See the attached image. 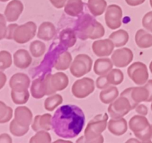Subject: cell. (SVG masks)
Masks as SVG:
<instances>
[{
    "label": "cell",
    "mask_w": 152,
    "mask_h": 143,
    "mask_svg": "<svg viewBox=\"0 0 152 143\" xmlns=\"http://www.w3.org/2000/svg\"><path fill=\"white\" fill-rule=\"evenodd\" d=\"M85 124L83 111L75 105L59 107L52 118V129L62 138H74L80 134Z\"/></svg>",
    "instance_id": "1"
},
{
    "label": "cell",
    "mask_w": 152,
    "mask_h": 143,
    "mask_svg": "<svg viewBox=\"0 0 152 143\" xmlns=\"http://www.w3.org/2000/svg\"><path fill=\"white\" fill-rule=\"evenodd\" d=\"M76 34L83 40H96L105 35L103 25L98 22L93 16L88 13H82L79 16L75 26Z\"/></svg>",
    "instance_id": "2"
},
{
    "label": "cell",
    "mask_w": 152,
    "mask_h": 143,
    "mask_svg": "<svg viewBox=\"0 0 152 143\" xmlns=\"http://www.w3.org/2000/svg\"><path fill=\"white\" fill-rule=\"evenodd\" d=\"M108 115L98 114L88 123L84 130V136L77 140L78 143H102L104 142L102 132L108 127Z\"/></svg>",
    "instance_id": "3"
},
{
    "label": "cell",
    "mask_w": 152,
    "mask_h": 143,
    "mask_svg": "<svg viewBox=\"0 0 152 143\" xmlns=\"http://www.w3.org/2000/svg\"><path fill=\"white\" fill-rule=\"evenodd\" d=\"M46 95H50L58 91L66 89L69 83L68 77L65 73L58 72L54 74H48L43 78Z\"/></svg>",
    "instance_id": "4"
},
{
    "label": "cell",
    "mask_w": 152,
    "mask_h": 143,
    "mask_svg": "<svg viewBox=\"0 0 152 143\" xmlns=\"http://www.w3.org/2000/svg\"><path fill=\"white\" fill-rule=\"evenodd\" d=\"M93 60L91 57L86 54H80L73 60L70 66L71 74L76 77H81L86 75L91 70Z\"/></svg>",
    "instance_id": "5"
},
{
    "label": "cell",
    "mask_w": 152,
    "mask_h": 143,
    "mask_svg": "<svg viewBox=\"0 0 152 143\" xmlns=\"http://www.w3.org/2000/svg\"><path fill=\"white\" fill-rule=\"evenodd\" d=\"M132 110L134 109L129 98L120 95L113 102L109 104L108 112L111 118L117 119L124 117Z\"/></svg>",
    "instance_id": "6"
},
{
    "label": "cell",
    "mask_w": 152,
    "mask_h": 143,
    "mask_svg": "<svg viewBox=\"0 0 152 143\" xmlns=\"http://www.w3.org/2000/svg\"><path fill=\"white\" fill-rule=\"evenodd\" d=\"M128 75L134 83L139 86H143L148 80L149 74L146 65L142 62H134L129 66L127 69Z\"/></svg>",
    "instance_id": "7"
},
{
    "label": "cell",
    "mask_w": 152,
    "mask_h": 143,
    "mask_svg": "<svg viewBox=\"0 0 152 143\" xmlns=\"http://www.w3.org/2000/svg\"><path fill=\"white\" fill-rule=\"evenodd\" d=\"M37 30V25L32 21L18 25L13 34V40L19 44L28 43L35 37Z\"/></svg>",
    "instance_id": "8"
},
{
    "label": "cell",
    "mask_w": 152,
    "mask_h": 143,
    "mask_svg": "<svg viewBox=\"0 0 152 143\" xmlns=\"http://www.w3.org/2000/svg\"><path fill=\"white\" fill-rule=\"evenodd\" d=\"M95 89L94 81L90 77H83L76 80L71 88L73 95L77 98H85L93 93Z\"/></svg>",
    "instance_id": "9"
},
{
    "label": "cell",
    "mask_w": 152,
    "mask_h": 143,
    "mask_svg": "<svg viewBox=\"0 0 152 143\" xmlns=\"http://www.w3.org/2000/svg\"><path fill=\"white\" fill-rule=\"evenodd\" d=\"M123 10L117 4H110L105 11V22L106 25L112 30L118 29L122 25Z\"/></svg>",
    "instance_id": "10"
},
{
    "label": "cell",
    "mask_w": 152,
    "mask_h": 143,
    "mask_svg": "<svg viewBox=\"0 0 152 143\" xmlns=\"http://www.w3.org/2000/svg\"><path fill=\"white\" fill-rule=\"evenodd\" d=\"M127 97L132 103L133 109H135L138 104L143 101H148L149 97V92L144 86H136V87L127 88L120 94Z\"/></svg>",
    "instance_id": "11"
},
{
    "label": "cell",
    "mask_w": 152,
    "mask_h": 143,
    "mask_svg": "<svg viewBox=\"0 0 152 143\" xmlns=\"http://www.w3.org/2000/svg\"><path fill=\"white\" fill-rule=\"evenodd\" d=\"M133 52L129 48H120L114 51L111 55V60L114 66L118 68H124L132 62Z\"/></svg>",
    "instance_id": "12"
},
{
    "label": "cell",
    "mask_w": 152,
    "mask_h": 143,
    "mask_svg": "<svg viewBox=\"0 0 152 143\" xmlns=\"http://www.w3.org/2000/svg\"><path fill=\"white\" fill-rule=\"evenodd\" d=\"M112 40L108 39L99 40L92 43V51L98 57H108L112 54L114 49Z\"/></svg>",
    "instance_id": "13"
},
{
    "label": "cell",
    "mask_w": 152,
    "mask_h": 143,
    "mask_svg": "<svg viewBox=\"0 0 152 143\" xmlns=\"http://www.w3.org/2000/svg\"><path fill=\"white\" fill-rule=\"evenodd\" d=\"M31 80L25 73H16L10 77L9 80V86L15 91H25L28 89Z\"/></svg>",
    "instance_id": "14"
},
{
    "label": "cell",
    "mask_w": 152,
    "mask_h": 143,
    "mask_svg": "<svg viewBox=\"0 0 152 143\" xmlns=\"http://www.w3.org/2000/svg\"><path fill=\"white\" fill-rule=\"evenodd\" d=\"M14 120L19 125L29 128L33 122V113L28 107L20 106L15 109Z\"/></svg>",
    "instance_id": "15"
},
{
    "label": "cell",
    "mask_w": 152,
    "mask_h": 143,
    "mask_svg": "<svg viewBox=\"0 0 152 143\" xmlns=\"http://www.w3.org/2000/svg\"><path fill=\"white\" fill-rule=\"evenodd\" d=\"M52 118L50 113H45L42 115H37L33 119L31 128L33 130L38 132L40 130L49 131L52 129Z\"/></svg>",
    "instance_id": "16"
},
{
    "label": "cell",
    "mask_w": 152,
    "mask_h": 143,
    "mask_svg": "<svg viewBox=\"0 0 152 143\" xmlns=\"http://www.w3.org/2000/svg\"><path fill=\"white\" fill-rule=\"evenodd\" d=\"M24 5L19 0H13L6 7L4 16L7 22H13L19 19L21 13L23 12Z\"/></svg>",
    "instance_id": "17"
},
{
    "label": "cell",
    "mask_w": 152,
    "mask_h": 143,
    "mask_svg": "<svg viewBox=\"0 0 152 143\" xmlns=\"http://www.w3.org/2000/svg\"><path fill=\"white\" fill-rule=\"evenodd\" d=\"M108 129L113 135L120 136L123 135L128 130L127 121L124 118H117V119H110L108 122Z\"/></svg>",
    "instance_id": "18"
},
{
    "label": "cell",
    "mask_w": 152,
    "mask_h": 143,
    "mask_svg": "<svg viewBox=\"0 0 152 143\" xmlns=\"http://www.w3.org/2000/svg\"><path fill=\"white\" fill-rule=\"evenodd\" d=\"M32 63V57L25 49H19L13 54V63L17 68L27 69Z\"/></svg>",
    "instance_id": "19"
},
{
    "label": "cell",
    "mask_w": 152,
    "mask_h": 143,
    "mask_svg": "<svg viewBox=\"0 0 152 143\" xmlns=\"http://www.w3.org/2000/svg\"><path fill=\"white\" fill-rule=\"evenodd\" d=\"M150 123L147 118L142 115H135L131 118L129 123V127L134 134L138 133L150 126Z\"/></svg>",
    "instance_id": "20"
},
{
    "label": "cell",
    "mask_w": 152,
    "mask_h": 143,
    "mask_svg": "<svg viewBox=\"0 0 152 143\" xmlns=\"http://www.w3.org/2000/svg\"><path fill=\"white\" fill-rule=\"evenodd\" d=\"M56 34V27L50 22H43L37 31V37L44 41H50Z\"/></svg>",
    "instance_id": "21"
},
{
    "label": "cell",
    "mask_w": 152,
    "mask_h": 143,
    "mask_svg": "<svg viewBox=\"0 0 152 143\" xmlns=\"http://www.w3.org/2000/svg\"><path fill=\"white\" fill-rule=\"evenodd\" d=\"M84 3L83 0H66L64 11L68 16H79L83 13Z\"/></svg>",
    "instance_id": "22"
},
{
    "label": "cell",
    "mask_w": 152,
    "mask_h": 143,
    "mask_svg": "<svg viewBox=\"0 0 152 143\" xmlns=\"http://www.w3.org/2000/svg\"><path fill=\"white\" fill-rule=\"evenodd\" d=\"M114 66L111 59L108 57L98 58L96 60L94 65V72L97 75H105L107 74Z\"/></svg>",
    "instance_id": "23"
},
{
    "label": "cell",
    "mask_w": 152,
    "mask_h": 143,
    "mask_svg": "<svg viewBox=\"0 0 152 143\" xmlns=\"http://www.w3.org/2000/svg\"><path fill=\"white\" fill-rule=\"evenodd\" d=\"M135 43L140 49L152 47V34L144 29H139L135 34Z\"/></svg>",
    "instance_id": "24"
},
{
    "label": "cell",
    "mask_w": 152,
    "mask_h": 143,
    "mask_svg": "<svg viewBox=\"0 0 152 143\" xmlns=\"http://www.w3.org/2000/svg\"><path fill=\"white\" fill-rule=\"evenodd\" d=\"M77 34L74 30L65 28L62 30L59 34V41L65 47L71 48L75 45L77 42Z\"/></svg>",
    "instance_id": "25"
},
{
    "label": "cell",
    "mask_w": 152,
    "mask_h": 143,
    "mask_svg": "<svg viewBox=\"0 0 152 143\" xmlns=\"http://www.w3.org/2000/svg\"><path fill=\"white\" fill-rule=\"evenodd\" d=\"M87 6L89 11L94 16H99L103 14L108 7L105 0H88Z\"/></svg>",
    "instance_id": "26"
},
{
    "label": "cell",
    "mask_w": 152,
    "mask_h": 143,
    "mask_svg": "<svg viewBox=\"0 0 152 143\" xmlns=\"http://www.w3.org/2000/svg\"><path fill=\"white\" fill-rule=\"evenodd\" d=\"M109 39L112 40L115 47L120 48L127 44L129 40V35L126 30L120 29L111 33L109 35Z\"/></svg>",
    "instance_id": "27"
},
{
    "label": "cell",
    "mask_w": 152,
    "mask_h": 143,
    "mask_svg": "<svg viewBox=\"0 0 152 143\" xmlns=\"http://www.w3.org/2000/svg\"><path fill=\"white\" fill-rule=\"evenodd\" d=\"M119 97V90L115 86H108L106 89H102L99 93V99L103 104H109Z\"/></svg>",
    "instance_id": "28"
},
{
    "label": "cell",
    "mask_w": 152,
    "mask_h": 143,
    "mask_svg": "<svg viewBox=\"0 0 152 143\" xmlns=\"http://www.w3.org/2000/svg\"><path fill=\"white\" fill-rule=\"evenodd\" d=\"M73 61L72 55L70 52H64L59 55L54 63L53 67L58 71H64L70 68Z\"/></svg>",
    "instance_id": "29"
},
{
    "label": "cell",
    "mask_w": 152,
    "mask_h": 143,
    "mask_svg": "<svg viewBox=\"0 0 152 143\" xmlns=\"http://www.w3.org/2000/svg\"><path fill=\"white\" fill-rule=\"evenodd\" d=\"M31 94L36 99H40L46 95L43 79L37 78L33 80L31 86Z\"/></svg>",
    "instance_id": "30"
},
{
    "label": "cell",
    "mask_w": 152,
    "mask_h": 143,
    "mask_svg": "<svg viewBox=\"0 0 152 143\" xmlns=\"http://www.w3.org/2000/svg\"><path fill=\"white\" fill-rule=\"evenodd\" d=\"M63 102V98L59 94H52L49 95L44 102V107L47 111L51 112L54 110L56 107H59Z\"/></svg>",
    "instance_id": "31"
},
{
    "label": "cell",
    "mask_w": 152,
    "mask_h": 143,
    "mask_svg": "<svg viewBox=\"0 0 152 143\" xmlns=\"http://www.w3.org/2000/svg\"><path fill=\"white\" fill-rule=\"evenodd\" d=\"M107 77L110 84L113 86H117L123 83L124 80V74L123 72L119 69H112L107 74Z\"/></svg>",
    "instance_id": "32"
},
{
    "label": "cell",
    "mask_w": 152,
    "mask_h": 143,
    "mask_svg": "<svg viewBox=\"0 0 152 143\" xmlns=\"http://www.w3.org/2000/svg\"><path fill=\"white\" fill-rule=\"evenodd\" d=\"M46 51V46L40 40H34L30 45V52L31 55L36 58L40 57L45 54Z\"/></svg>",
    "instance_id": "33"
},
{
    "label": "cell",
    "mask_w": 152,
    "mask_h": 143,
    "mask_svg": "<svg viewBox=\"0 0 152 143\" xmlns=\"http://www.w3.org/2000/svg\"><path fill=\"white\" fill-rule=\"evenodd\" d=\"M12 101L16 104H25L29 99L30 94L28 89L25 91H15L11 89L10 92Z\"/></svg>",
    "instance_id": "34"
},
{
    "label": "cell",
    "mask_w": 152,
    "mask_h": 143,
    "mask_svg": "<svg viewBox=\"0 0 152 143\" xmlns=\"http://www.w3.org/2000/svg\"><path fill=\"white\" fill-rule=\"evenodd\" d=\"M13 117V109L0 101V124L8 122Z\"/></svg>",
    "instance_id": "35"
},
{
    "label": "cell",
    "mask_w": 152,
    "mask_h": 143,
    "mask_svg": "<svg viewBox=\"0 0 152 143\" xmlns=\"http://www.w3.org/2000/svg\"><path fill=\"white\" fill-rule=\"evenodd\" d=\"M29 142L30 143H50L51 142V136L48 131L40 130L33 136Z\"/></svg>",
    "instance_id": "36"
},
{
    "label": "cell",
    "mask_w": 152,
    "mask_h": 143,
    "mask_svg": "<svg viewBox=\"0 0 152 143\" xmlns=\"http://www.w3.org/2000/svg\"><path fill=\"white\" fill-rule=\"evenodd\" d=\"M9 129H10V132L11 133L12 135L17 137L22 136L25 135L29 131V128L21 126L14 119H13L11 122H10Z\"/></svg>",
    "instance_id": "37"
},
{
    "label": "cell",
    "mask_w": 152,
    "mask_h": 143,
    "mask_svg": "<svg viewBox=\"0 0 152 143\" xmlns=\"http://www.w3.org/2000/svg\"><path fill=\"white\" fill-rule=\"evenodd\" d=\"M12 65V57L9 52L3 50L0 52V71H4Z\"/></svg>",
    "instance_id": "38"
},
{
    "label": "cell",
    "mask_w": 152,
    "mask_h": 143,
    "mask_svg": "<svg viewBox=\"0 0 152 143\" xmlns=\"http://www.w3.org/2000/svg\"><path fill=\"white\" fill-rule=\"evenodd\" d=\"M142 26L148 30V31L152 33V11L148 12L144 15L142 20Z\"/></svg>",
    "instance_id": "39"
},
{
    "label": "cell",
    "mask_w": 152,
    "mask_h": 143,
    "mask_svg": "<svg viewBox=\"0 0 152 143\" xmlns=\"http://www.w3.org/2000/svg\"><path fill=\"white\" fill-rule=\"evenodd\" d=\"M96 87L99 89H104L108 88V86H111L110 83L108 82L107 74L105 75H99L96 80Z\"/></svg>",
    "instance_id": "40"
},
{
    "label": "cell",
    "mask_w": 152,
    "mask_h": 143,
    "mask_svg": "<svg viewBox=\"0 0 152 143\" xmlns=\"http://www.w3.org/2000/svg\"><path fill=\"white\" fill-rule=\"evenodd\" d=\"M7 27V19L5 16L0 13V40L5 38Z\"/></svg>",
    "instance_id": "41"
},
{
    "label": "cell",
    "mask_w": 152,
    "mask_h": 143,
    "mask_svg": "<svg viewBox=\"0 0 152 143\" xmlns=\"http://www.w3.org/2000/svg\"><path fill=\"white\" fill-rule=\"evenodd\" d=\"M18 27L17 24H10L7 27V32H6L5 39L7 40H13V34L16 30V28Z\"/></svg>",
    "instance_id": "42"
},
{
    "label": "cell",
    "mask_w": 152,
    "mask_h": 143,
    "mask_svg": "<svg viewBox=\"0 0 152 143\" xmlns=\"http://www.w3.org/2000/svg\"><path fill=\"white\" fill-rule=\"evenodd\" d=\"M135 111L140 115H142V116H146L148 113V107L145 105V104H138L137 105V107H135Z\"/></svg>",
    "instance_id": "43"
},
{
    "label": "cell",
    "mask_w": 152,
    "mask_h": 143,
    "mask_svg": "<svg viewBox=\"0 0 152 143\" xmlns=\"http://www.w3.org/2000/svg\"><path fill=\"white\" fill-rule=\"evenodd\" d=\"M50 1L56 8L61 9L65 7L66 0H50Z\"/></svg>",
    "instance_id": "44"
},
{
    "label": "cell",
    "mask_w": 152,
    "mask_h": 143,
    "mask_svg": "<svg viewBox=\"0 0 152 143\" xmlns=\"http://www.w3.org/2000/svg\"><path fill=\"white\" fill-rule=\"evenodd\" d=\"M143 86H145V87L148 89V92H149V97H148V101H147V102L152 101V80H148Z\"/></svg>",
    "instance_id": "45"
},
{
    "label": "cell",
    "mask_w": 152,
    "mask_h": 143,
    "mask_svg": "<svg viewBox=\"0 0 152 143\" xmlns=\"http://www.w3.org/2000/svg\"><path fill=\"white\" fill-rule=\"evenodd\" d=\"M12 139L7 133H2L0 135V143H11Z\"/></svg>",
    "instance_id": "46"
},
{
    "label": "cell",
    "mask_w": 152,
    "mask_h": 143,
    "mask_svg": "<svg viewBox=\"0 0 152 143\" xmlns=\"http://www.w3.org/2000/svg\"><path fill=\"white\" fill-rule=\"evenodd\" d=\"M145 0H126V2L132 7H135L142 4V3L145 2Z\"/></svg>",
    "instance_id": "47"
},
{
    "label": "cell",
    "mask_w": 152,
    "mask_h": 143,
    "mask_svg": "<svg viewBox=\"0 0 152 143\" xmlns=\"http://www.w3.org/2000/svg\"><path fill=\"white\" fill-rule=\"evenodd\" d=\"M6 81H7V76L2 71H0V89L4 87Z\"/></svg>",
    "instance_id": "48"
},
{
    "label": "cell",
    "mask_w": 152,
    "mask_h": 143,
    "mask_svg": "<svg viewBox=\"0 0 152 143\" xmlns=\"http://www.w3.org/2000/svg\"><path fill=\"white\" fill-rule=\"evenodd\" d=\"M140 139H138L137 138H132V139H129V140H127V141H126V142L127 143H129V142H140Z\"/></svg>",
    "instance_id": "49"
},
{
    "label": "cell",
    "mask_w": 152,
    "mask_h": 143,
    "mask_svg": "<svg viewBox=\"0 0 152 143\" xmlns=\"http://www.w3.org/2000/svg\"><path fill=\"white\" fill-rule=\"evenodd\" d=\"M55 143L56 142H66V143H72V142L70 141V140H66V139H57L54 142Z\"/></svg>",
    "instance_id": "50"
},
{
    "label": "cell",
    "mask_w": 152,
    "mask_h": 143,
    "mask_svg": "<svg viewBox=\"0 0 152 143\" xmlns=\"http://www.w3.org/2000/svg\"><path fill=\"white\" fill-rule=\"evenodd\" d=\"M149 69H150V72H151L152 74V61L151 63H150V65H149Z\"/></svg>",
    "instance_id": "51"
},
{
    "label": "cell",
    "mask_w": 152,
    "mask_h": 143,
    "mask_svg": "<svg viewBox=\"0 0 152 143\" xmlns=\"http://www.w3.org/2000/svg\"><path fill=\"white\" fill-rule=\"evenodd\" d=\"M150 4H151V6L152 7V0H150Z\"/></svg>",
    "instance_id": "52"
},
{
    "label": "cell",
    "mask_w": 152,
    "mask_h": 143,
    "mask_svg": "<svg viewBox=\"0 0 152 143\" xmlns=\"http://www.w3.org/2000/svg\"><path fill=\"white\" fill-rule=\"evenodd\" d=\"M0 1H7V0H0Z\"/></svg>",
    "instance_id": "53"
},
{
    "label": "cell",
    "mask_w": 152,
    "mask_h": 143,
    "mask_svg": "<svg viewBox=\"0 0 152 143\" xmlns=\"http://www.w3.org/2000/svg\"><path fill=\"white\" fill-rule=\"evenodd\" d=\"M151 111H152V103H151Z\"/></svg>",
    "instance_id": "54"
},
{
    "label": "cell",
    "mask_w": 152,
    "mask_h": 143,
    "mask_svg": "<svg viewBox=\"0 0 152 143\" xmlns=\"http://www.w3.org/2000/svg\"><path fill=\"white\" fill-rule=\"evenodd\" d=\"M151 128H152V125H151Z\"/></svg>",
    "instance_id": "55"
}]
</instances>
